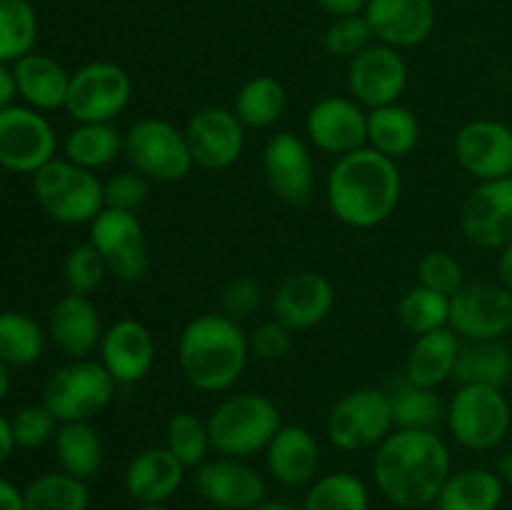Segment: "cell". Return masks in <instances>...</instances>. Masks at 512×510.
Here are the masks:
<instances>
[{
	"mask_svg": "<svg viewBox=\"0 0 512 510\" xmlns=\"http://www.w3.org/2000/svg\"><path fill=\"white\" fill-rule=\"evenodd\" d=\"M450 473V450L435 430H393L373 455L375 488L405 510L435 505Z\"/></svg>",
	"mask_w": 512,
	"mask_h": 510,
	"instance_id": "1",
	"label": "cell"
},
{
	"mask_svg": "<svg viewBox=\"0 0 512 510\" xmlns=\"http://www.w3.org/2000/svg\"><path fill=\"white\" fill-rule=\"evenodd\" d=\"M403 180L395 160L373 148L335 158L325 178V200L335 218L355 230L383 225L395 213Z\"/></svg>",
	"mask_w": 512,
	"mask_h": 510,
	"instance_id": "2",
	"label": "cell"
},
{
	"mask_svg": "<svg viewBox=\"0 0 512 510\" xmlns=\"http://www.w3.org/2000/svg\"><path fill=\"white\" fill-rule=\"evenodd\" d=\"M250 340L240 323L223 313L190 320L178 338V365L183 378L200 393H225L245 373Z\"/></svg>",
	"mask_w": 512,
	"mask_h": 510,
	"instance_id": "3",
	"label": "cell"
},
{
	"mask_svg": "<svg viewBox=\"0 0 512 510\" xmlns=\"http://www.w3.org/2000/svg\"><path fill=\"white\" fill-rule=\"evenodd\" d=\"M280 408L258 393H238L218 403L208 418L210 445L225 458L248 460L265 453L270 440L283 428Z\"/></svg>",
	"mask_w": 512,
	"mask_h": 510,
	"instance_id": "4",
	"label": "cell"
},
{
	"mask_svg": "<svg viewBox=\"0 0 512 510\" xmlns=\"http://www.w3.org/2000/svg\"><path fill=\"white\" fill-rule=\"evenodd\" d=\"M33 193L40 210L60 225H90L105 208L98 175L65 158L50 160L33 175Z\"/></svg>",
	"mask_w": 512,
	"mask_h": 510,
	"instance_id": "5",
	"label": "cell"
},
{
	"mask_svg": "<svg viewBox=\"0 0 512 510\" xmlns=\"http://www.w3.org/2000/svg\"><path fill=\"white\" fill-rule=\"evenodd\" d=\"M512 425V410L500 388L460 385L448 400L445 428L463 448L485 453L503 445Z\"/></svg>",
	"mask_w": 512,
	"mask_h": 510,
	"instance_id": "6",
	"label": "cell"
},
{
	"mask_svg": "<svg viewBox=\"0 0 512 510\" xmlns=\"http://www.w3.org/2000/svg\"><path fill=\"white\" fill-rule=\"evenodd\" d=\"M118 383L100 360L80 358L60 365L43 388V403L58 423H83L103 413L115 398Z\"/></svg>",
	"mask_w": 512,
	"mask_h": 510,
	"instance_id": "7",
	"label": "cell"
},
{
	"mask_svg": "<svg viewBox=\"0 0 512 510\" xmlns=\"http://www.w3.org/2000/svg\"><path fill=\"white\" fill-rule=\"evenodd\" d=\"M123 153L135 173L153 183H178L195 165L185 130L165 118H140L130 125Z\"/></svg>",
	"mask_w": 512,
	"mask_h": 510,
	"instance_id": "8",
	"label": "cell"
},
{
	"mask_svg": "<svg viewBox=\"0 0 512 510\" xmlns=\"http://www.w3.org/2000/svg\"><path fill=\"white\" fill-rule=\"evenodd\" d=\"M395 430L393 400L378 388H358L345 393L325 420L330 445L343 453L378 448Z\"/></svg>",
	"mask_w": 512,
	"mask_h": 510,
	"instance_id": "9",
	"label": "cell"
},
{
	"mask_svg": "<svg viewBox=\"0 0 512 510\" xmlns=\"http://www.w3.org/2000/svg\"><path fill=\"white\" fill-rule=\"evenodd\" d=\"M133 98V78L118 63L95 60L70 73L65 113L75 123H115Z\"/></svg>",
	"mask_w": 512,
	"mask_h": 510,
	"instance_id": "10",
	"label": "cell"
},
{
	"mask_svg": "<svg viewBox=\"0 0 512 510\" xmlns=\"http://www.w3.org/2000/svg\"><path fill=\"white\" fill-rule=\"evenodd\" d=\"M58 135L40 110L10 105L0 110V168L20 175H35L55 160Z\"/></svg>",
	"mask_w": 512,
	"mask_h": 510,
	"instance_id": "11",
	"label": "cell"
},
{
	"mask_svg": "<svg viewBox=\"0 0 512 510\" xmlns=\"http://www.w3.org/2000/svg\"><path fill=\"white\" fill-rule=\"evenodd\" d=\"M88 240L103 255L110 275H115L120 283H140L148 275V235L135 213L103 208L90 223Z\"/></svg>",
	"mask_w": 512,
	"mask_h": 510,
	"instance_id": "12",
	"label": "cell"
},
{
	"mask_svg": "<svg viewBox=\"0 0 512 510\" xmlns=\"http://www.w3.org/2000/svg\"><path fill=\"white\" fill-rule=\"evenodd\" d=\"M448 328L460 340H505L512 333V290L503 283H465L450 298Z\"/></svg>",
	"mask_w": 512,
	"mask_h": 510,
	"instance_id": "13",
	"label": "cell"
},
{
	"mask_svg": "<svg viewBox=\"0 0 512 510\" xmlns=\"http://www.w3.org/2000/svg\"><path fill=\"white\" fill-rule=\"evenodd\" d=\"M460 230L480 250H503L512 243V175L478 183L460 205Z\"/></svg>",
	"mask_w": 512,
	"mask_h": 510,
	"instance_id": "14",
	"label": "cell"
},
{
	"mask_svg": "<svg viewBox=\"0 0 512 510\" xmlns=\"http://www.w3.org/2000/svg\"><path fill=\"white\" fill-rule=\"evenodd\" d=\"M405 88H408V63L398 48L373 43L348 60L350 98L358 100L365 110L400 103Z\"/></svg>",
	"mask_w": 512,
	"mask_h": 510,
	"instance_id": "15",
	"label": "cell"
},
{
	"mask_svg": "<svg viewBox=\"0 0 512 510\" xmlns=\"http://www.w3.org/2000/svg\"><path fill=\"white\" fill-rule=\"evenodd\" d=\"M195 493L218 510H253L268 500V483L250 463L218 455L193 473Z\"/></svg>",
	"mask_w": 512,
	"mask_h": 510,
	"instance_id": "16",
	"label": "cell"
},
{
	"mask_svg": "<svg viewBox=\"0 0 512 510\" xmlns=\"http://www.w3.org/2000/svg\"><path fill=\"white\" fill-rule=\"evenodd\" d=\"M183 130L193 163L203 170H228L245 150V125L230 108L208 105L195 110Z\"/></svg>",
	"mask_w": 512,
	"mask_h": 510,
	"instance_id": "17",
	"label": "cell"
},
{
	"mask_svg": "<svg viewBox=\"0 0 512 510\" xmlns=\"http://www.w3.org/2000/svg\"><path fill=\"white\" fill-rule=\"evenodd\" d=\"M263 175L283 203L308 205L315 193V160L308 143L290 130L270 135L263 148Z\"/></svg>",
	"mask_w": 512,
	"mask_h": 510,
	"instance_id": "18",
	"label": "cell"
},
{
	"mask_svg": "<svg viewBox=\"0 0 512 510\" xmlns=\"http://www.w3.org/2000/svg\"><path fill=\"white\" fill-rule=\"evenodd\" d=\"M305 135L325 155H348L368 145V110L350 95H328L308 110Z\"/></svg>",
	"mask_w": 512,
	"mask_h": 510,
	"instance_id": "19",
	"label": "cell"
},
{
	"mask_svg": "<svg viewBox=\"0 0 512 510\" xmlns=\"http://www.w3.org/2000/svg\"><path fill=\"white\" fill-rule=\"evenodd\" d=\"M460 168L478 183L512 175V128L500 120L478 118L458 130L453 143Z\"/></svg>",
	"mask_w": 512,
	"mask_h": 510,
	"instance_id": "20",
	"label": "cell"
},
{
	"mask_svg": "<svg viewBox=\"0 0 512 510\" xmlns=\"http://www.w3.org/2000/svg\"><path fill=\"white\" fill-rule=\"evenodd\" d=\"M363 15L373 38L398 50L425 43L438 23L433 0H368Z\"/></svg>",
	"mask_w": 512,
	"mask_h": 510,
	"instance_id": "21",
	"label": "cell"
},
{
	"mask_svg": "<svg viewBox=\"0 0 512 510\" xmlns=\"http://www.w3.org/2000/svg\"><path fill=\"white\" fill-rule=\"evenodd\" d=\"M335 305L333 283L323 273L300 270L288 275L273 293V318L293 333L318 328Z\"/></svg>",
	"mask_w": 512,
	"mask_h": 510,
	"instance_id": "22",
	"label": "cell"
},
{
	"mask_svg": "<svg viewBox=\"0 0 512 510\" xmlns=\"http://www.w3.org/2000/svg\"><path fill=\"white\" fill-rule=\"evenodd\" d=\"M155 338L148 325L135 318H120L110 325L100 340V363L118 385H135L153 370Z\"/></svg>",
	"mask_w": 512,
	"mask_h": 510,
	"instance_id": "23",
	"label": "cell"
},
{
	"mask_svg": "<svg viewBox=\"0 0 512 510\" xmlns=\"http://www.w3.org/2000/svg\"><path fill=\"white\" fill-rule=\"evenodd\" d=\"M100 313L88 295L68 293L48 313V340L68 360L90 358L103 340Z\"/></svg>",
	"mask_w": 512,
	"mask_h": 510,
	"instance_id": "24",
	"label": "cell"
},
{
	"mask_svg": "<svg viewBox=\"0 0 512 510\" xmlns=\"http://www.w3.org/2000/svg\"><path fill=\"white\" fill-rule=\"evenodd\" d=\"M185 470L165 445L145 448L125 465V493L138 505H165L183 485Z\"/></svg>",
	"mask_w": 512,
	"mask_h": 510,
	"instance_id": "25",
	"label": "cell"
},
{
	"mask_svg": "<svg viewBox=\"0 0 512 510\" xmlns=\"http://www.w3.org/2000/svg\"><path fill=\"white\" fill-rule=\"evenodd\" d=\"M265 468L285 488H305L318 478L320 445L303 425H283L265 448Z\"/></svg>",
	"mask_w": 512,
	"mask_h": 510,
	"instance_id": "26",
	"label": "cell"
},
{
	"mask_svg": "<svg viewBox=\"0 0 512 510\" xmlns=\"http://www.w3.org/2000/svg\"><path fill=\"white\" fill-rule=\"evenodd\" d=\"M15 88L18 98L28 108L40 110V113H53V110H65L70 88V73L55 58L43 53H30L13 63Z\"/></svg>",
	"mask_w": 512,
	"mask_h": 510,
	"instance_id": "27",
	"label": "cell"
},
{
	"mask_svg": "<svg viewBox=\"0 0 512 510\" xmlns=\"http://www.w3.org/2000/svg\"><path fill=\"white\" fill-rule=\"evenodd\" d=\"M463 340L450 328L433 330L413 340L405 358V380L420 388H440L453 378Z\"/></svg>",
	"mask_w": 512,
	"mask_h": 510,
	"instance_id": "28",
	"label": "cell"
},
{
	"mask_svg": "<svg viewBox=\"0 0 512 510\" xmlns=\"http://www.w3.org/2000/svg\"><path fill=\"white\" fill-rule=\"evenodd\" d=\"M453 378L460 385L503 390L512 380V348L505 340H463Z\"/></svg>",
	"mask_w": 512,
	"mask_h": 510,
	"instance_id": "29",
	"label": "cell"
},
{
	"mask_svg": "<svg viewBox=\"0 0 512 510\" xmlns=\"http://www.w3.org/2000/svg\"><path fill=\"white\" fill-rule=\"evenodd\" d=\"M505 498L500 475L490 468H463L450 473L440 490L438 510H498Z\"/></svg>",
	"mask_w": 512,
	"mask_h": 510,
	"instance_id": "30",
	"label": "cell"
},
{
	"mask_svg": "<svg viewBox=\"0 0 512 510\" xmlns=\"http://www.w3.org/2000/svg\"><path fill=\"white\" fill-rule=\"evenodd\" d=\"M420 143L418 115L403 103L368 110V148L388 155L398 163Z\"/></svg>",
	"mask_w": 512,
	"mask_h": 510,
	"instance_id": "31",
	"label": "cell"
},
{
	"mask_svg": "<svg viewBox=\"0 0 512 510\" xmlns=\"http://www.w3.org/2000/svg\"><path fill=\"white\" fill-rule=\"evenodd\" d=\"M123 143L125 133L113 123H75L63 140V158L95 173L118 160Z\"/></svg>",
	"mask_w": 512,
	"mask_h": 510,
	"instance_id": "32",
	"label": "cell"
},
{
	"mask_svg": "<svg viewBox=\"0 0 512 510\" xmlns=\"http://www.w3.org/2000/svg\"><path fill=\"white\" fill-rule=\"evenodd\" d=\"M55 458L60 468L68 475H75L80 480H90L103 468V440L98 430L83 420V423H60L58 433L53 438Z\"/></svg>",
	"mask_w": 512,
	"mask_h": 510,
	"instance_id": "33",
	"label": "cell"
},
{
	"mask_svg": "<svg viewBox=\"0 0 512 510\" xmlns=\"http://www.w3.org/2000/svg\"><path fill=\"white\" fill-rule=\"evenodd\" d=\"M288 95H285L283 83L273 75H255L248 83L240 85L235 95L233 113L238 115L240 123L250 130H265L275 125L283 115Z\"/></svg>",
	"mask_w": 512,
	"mask_h": 510,
	"instance_id": "34",
	"label": "cell"
},
{
	"mask_svg": "<svg viewBox=\"0 0 512 510\" xmlns=\"http://www.w3.org/2000/svg\"><path fill=\"white\" fill-rule=\"evenodd\" d=\"M48 333L30 315L18 310L0 313V360L10 368H25L43 358Z\"/></svg>",
	"mask_w": 512,
	"mask_h": 510,
	"instance_id": "35",
	"label": "cell"
},
{
	"mask_svg": "<svg viewBox=\"0 0 512 510\" xmlns=\"http://www.w3.org/2000/svg\"><path fill=\"white\" fill-rule=\"evenodd\" d=\"M390 400L395 430H435L445 423L448 403L440 398L438 388H420L405 380L395 393H390Z\"/></svg>",
	"mask_w": 512,
	"mask_h": 510,
	"instance_id": "36",
	"label": "cell"
},
{
	"mask_svg": "<svg viewBox=\"0 0 512 510\" xmlns=\"http://www.w3.org/2000/svg\"><path fill=\"white\" fill-rule=\"evenodd\" d=\"M38 13L30 0H0V63H18L38 43Z\"/></svg>",
	"mask_w": 512,
	"mask_h": 510,
	"instance_id": "37",
	"label": "cell"
},
{
	"mask_svg": "<svg viewBox=\"0 0 512 510\" xmlns=\"http://www.w3.org/2000/svg\"><path fill=\"white\" fill-rule=\"evenodd\" d=\"M303 510H370L368 485L348 470L320 475L308 485Z\"/></svg>",
	"mask_w": 512,
	"mask_h": 510,
	"instance_id": "38",
	"label": "cell"
},
{
	"mask_svg": "<svg viewBox=\"0 0 512 510\" xmlns=\"http://www.w3.org/2000/svg\"><path fill=\"white\" fill-rule=\"evenodd\" d=\"M395 313H398V323L418 338V335L448 328L450 298L418 283L400 295Z\"/></svg>",
	"mask_w": 512,
	"mask_h": 510,
	"instance_id": "39",
	"label": "cell"
},
{
	"mask_svg": "<svg viewBox=\"0 0 512 510\" xmlns=\"http://www.w3.org/2000/svg\"><path fill=\"white\" fill-rule=\"evenodd\" d=\"M25 493V510H88L90 493L85 480L60 473H45L35 478Z\"/></svg>",
	"mask_w": 512,
	"mask_h": 510,
	"instance_id": "40",
	"label": "cell"
},
{
	"mask_svg": "<svg viewBox=\"0 0 512 510\" xmlns=\"http://www.w3.org/2000/svg\"><path fill=\"white\" fill-rule=\"evenodd\" d=\"M165 448L180 460L188 470H195L208 460L213 450L208 433V420L198 418L190 410H178L170 415L165 425Z\"/></svg>",
	"mask_w": 512,
	"mask_h": 510,
	"instance_id": "41",
	"label": "cell"
},
{
	"mask_svg": "<svg viewBox=\"0 0 512 510\" xmlns=\"http://www.w3.org/2000/svg\"><path fill=\"white\" fill-rule=\"evenodd\" d=\"M110 275L108 265H105L103 255L95 250V245L80 243L65 255L63 260V280L68 293L75 295H93L100 285L105 283V278Z\"/></svg>",
	"mask_w": 512,
	"mask_h": 510,
	"instance_id": "42",
	"label": "cell"
},
{
	"mask_svg": "<svg viewBox=\"0 0 512 510\" xmlns=\"http://www.w3.org/2000/svg\"><path fill=\"white\" fill-rule=\"evenodd\" d=\"M10 428H13L15 448L33 450L40 445L50 443L58 433L60 423L53 413H50L48 405L40 400V403L23 405L20 410H15L13 418H10Z\"/></svg>",
	"mask_w": 512,
	"mask_h": 510,
	"instance_id": "43",
	"label": "cell"
},
{
	"mask_svg": "<svg viewBox=\"0 0 512 510\" xmlns=\"http://www.w3.org/2000/svg\"><path fill=\"white\" fill-rule=\"evenodd\" d=\"M418 283L453 298L465 285L463 265L448 250H430L418 263Z\"/></svg>",
	"mask_w": 512,
	"mask_h": 510,
	"instance_id": "44",
	"label": "cell"
},
{
	"mask_svg": "<svg viewBox=\"0 0 512 510\" xmlns=\"http://www.w3.org/2000/svg\"><path fill=\"white\" fill-rule=\"evenodd\" d=\"M373 30H370L365 15H345V18H335L325 30V50L333 58H355L363 53L368 45H373Z\"/></svg>",
	"mask_w": 512,
	"mask_h": 510,
	"instance_id": "45",
	"label": "cell"
},
{
	"mask_svg": "<svg viewBox=\"0 0 512 510\" xmlns=\"http://www.w3.org/2000/svg\"><path fill=\"white\" fill-rule=\"evenodd\" d=\"M105 208L123 210V213H135L148 203L150 198V180L143 178L135 170H123V173L110 175L103 183Z\"/></svg>",
	"mask_w": 512,
	"mask_h": 510,
	"instance_id": "46",
	"label": "cell"
},
{
	"mask_svg": "<svg viewBox=\"0 0 512 510\" xmlns=\"http://www.w3.org/2000/svg\"><path fill=\"white\" fill-rule=\"evenodd\" d=\"M260 303H263V288L250 275H238V278L228 280L225 288L220 290V313L235 323L253 318Z\"/></svg>",
	"mask_w": 512,
	"mask_h": 510,
	"instance_id": "47",
	"label": "cell"
},
{
	"mask_svg": "<svg viewBox=\"0 0 512 510\" xmlns=\"http://www.w3.org/2000/svg\"><path fill=\"white\" fill-rule=\"evenodd\" d=\"M248 340L250 355L265 360V363H273V360L285 358L290 353V348H293V330L273 318L268 323H260L253 330V335H248Z\"/></svg>",
	"mask_w": 512,
	"mask_h": 510,
	"instance_id": "48",
	"label": "cell"
},
{
	"mask_svg": "<svg viewBox=\"0 0 512 510\" xmlns=\"http://www.w3.org/2000/svg\"><path fill=\"white\" fill-rule=\"evenodd\" d=\"M315 3L333 18H345V15H363L368 0H315Z\"/></svg>",
	"mask_w": 512,
	"mask_h": 510,
	"instance_id": "49",
	"label": "cell"
},
{
	"mask_svg": "<svg viewBox=\"0 0 512 510\" xmlns=\"http://www.w3.org/2000/svg\"><path fill=\"white\" fill-rule=\"evenodd\" d=\"M0 510H25V493L0 475Z\"/></svg>",
	"mask_w": 512,
	"mask_h": 510,
	"instance_id": "50",
	"label": "cell"
},
{
	"mask_svg": "<svg viewBox=\"0 0 512 510\" xmlns=\"http://www.w3.org/2000/svg\"><path fill=\"white\" fill-rule=\"evenodd\" d=\"M18 98V88H15V75L8 63H0V110L10 108Z\"/></svg>",
	"mask_w": 512,
	"mask_h": 510,
	"instance_id": "51",
	"label": "cell"
},
{
	"mask_svg": "<svg viewBox=\"0 0 512 510\" xmlns=\"http://www.w3.org/2000/svg\"><path fill=\"white\" fill-rule=\"evenodd\" d=\"M15 450V438L13 428H10V420L5 415H0V465L13 455Z\"/></svg>",
	"mask_w": 512,
	"mask_h": 510,
	"instance_id": "52",
	"label": "cell"
},
{
	"mask_svg": "<svg viewBox=\"0 0 512 510\" xmlns=\"http://www.w3.org/2000/svg\"><path fill=\"white\" fill-rule=\"evenodd\" d=\"M498 273H500V283H503L508 290H512V243L508 245V248L500 250Z\"/></svg>",
	"mask_w": 512,
	"mask_h": 510,
	"instance_id": "53",
	"label": "cell"
},
{
	"mask_svg": "<svg viewBox=\"0 0 512 510\" xmlns=\"http://www.w3.org/2000/svg\"><path fill=\"white\" fill-rule=\"evenodd\" d=\"M495 473L500 475V480H503L505 488L512 490V450L510 453L500 455L498 463H495Z\"/></svg>",
	"mask_w": 512,
	"mask_h": 510,
	"instance_id": "54",
	"label": "cell"
},
{
	"mask_svg": "<svg viewBox=\"0 0 512 510\" xmlns=\"http://www.w3.org/2000/svg\"><path fill=\"white\" fill-rule=\"evenodd\" d=\"M253 510H303V505H295V503H285V500H263L258 508Z\"/></svg>",
	"mask_w": 512,
	"mask_h": 510,
	"instance_id": "55",
	"label": "cell"
},
{
	"mask_svg": "<svg viewBox=\"0 0 512 510\" xmlns=\"http://www.w3.org/2000/svg\"><path fill=\"white\" fill-rule=\"evenodd\" d=\"M8 390H10V365H5L3 360H0V403L5 400Z\"/></svg>",
	"mask_w": 512,
	"mask_h": 510,
	"instance_id": "56",
	"label": "cell"
},
{
	"mask_svg": "<svg viewBox=\"0 0 512 510\" xmlns=\"http://www.w3.org/2000/svg\"><path fill=\"white\" fill-rule=\"evenodd\" d=\"M135 510H170L168 505H138Z\"/></svg>",
	"mask_w": 512,
	"mask_h": 510,
	"instance_id": "57",
	"label": "cell"
}]
</instances>
